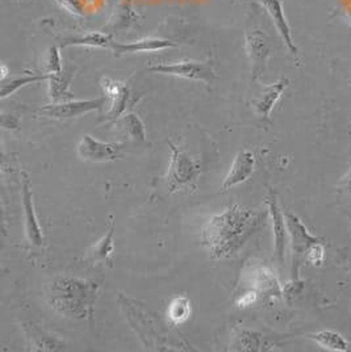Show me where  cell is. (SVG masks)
Segmentation results:
<instances>
[{
  "mask_svg": "<svg viewBox=\"0 0 351 352\" xmlns=\"http://www.w3.org/2000/svg\"><path fill=\"white\" fill-rule=\"evenodd\" d=\"M76 155L81 161L89 163L115 162L124 155V144L102 142L86 134L76 145Z\"/></svg>",
  "mask_w": 351,
  "mask_h": 352,
  "instance_id": "cell-12",
  "label": "cell"
},
{
  "mask_svg": "<svg viewBox=\"0 0 351 352\" xmlns=\"http://www.w3.org/2000/svg\"><path fill=\"white\" fill-rule=\"evenodd\" d=\"M114 43L112 37L107 32H89L81 36H73L62 38L59 46L69 47V46H86V47H105L109 49Z\"/></svg>",
  "mask_w": 351,
  "mask_h": 352,
  "instance_id": "cell-21",
  "label": "cell"
},
{
  "mask_svg": "<svg viewBox=\"0 0 351 352\" xmlns=\"http://www.w3.org/2000/svg\"><path fill=\"white\" fill-rule=\"evenodd\" d=\"M262 219L261 213L233 204L205 222L202 228L203 243L212 258H229L258 230Z\"/></svg>",
  "mask_w": 351,
  "mask_h": 352,
  "instance_id": "cell-1",
  "label": "cell"
},
{
  "mask_svg": "<svg viewBox=\"0 0 351 352\" xmlns=\"http://www.w3.org/2000/svg\"><path fill=\"white\" fill-rule=\"evenodd\" d=\"M176 43L166 40V38H160V37H145L137 41H131V43H116L114 41L111 44L109 50H112L115 57H123L128 54H140V53H157V52H163L166 49L176 47Z\"/></svg>",
  "mask_w": 351,
  "mask_h": 352,
  "instance_id": "cell-14",
  "label": "cell"
},
{
  "mask_svg": "<svg viewBox=\"0 0 351 352\" xmlns=\"http://www.w3.org/2000/svg\"><path fill=\"white\" fill-rule=\"evenodd\" d=\"M286 222L288 229V236L291 243V252H292V280H299V272L303 262H306L308 250L310 246L321 239L310 234L307 226L303 223L292 212H286Z\"/></svg>",
  "mask_w": 351,
  "mask_h": 352,
  "instance_id": "cell-7",
  "label": "cell"
},
{
  "mask_svg": "<svg viewBox=\"0 0 351 352\" xmlns=\"http://www.w3.org/2000/svg\"><path fill=\"white\" fill-rule=\"evenodd\" d=\"M255 300H257V292H249V294H244V296L238 300L237 305H238V307L245 308V307H249V305H251Z\"/></svg>",
  "mask_w": 351,
  "mask_h": 352,
  "instance_id": "cell-31",
  "label": "cell"
},
{
  "mask_svg": "<svg viewBox=\"0 0 351 352\" xmlns=\"http://www.w3.org/2000/svg\"><path fill=\"white\" fill-rule=\"evenodd\" d=\"M115 229H116V222L114 221V217H111L109 229L96 243L88 248L86 255L83 258V262L89 264H107L108 267H112L114 252H115V241H114Z\"/></svg>",
  "mask_w": 351,
  "mask_h": 352,
  "instance_id": "cell-17",
  "label": "cell"
},
{
  "mask_svg": "<svg viewBox=\"0 0 351 352\" xmlns=\"http://www.w3.org/2000/svg\"><path fill=\"white\" fill-rule=\"evenodd\" d=\"M171 147L173 155L170 161L166 183L170 191H178L182 188H193L200 176V162L189 157L186 153L179 150L171 141L167 142Z\"/></svg>",
  "mask_w": 351,
  "mask_h": 352,
  "instance_id": "cell-4",
  "label": "cell"
},
{
  "mask_svg": "<svg viewBox=\"0 0 351 352\" xmlns=\"http://www.w3.org/2000/svg\"><path fill=\"white\" fill-rule=\"evenodd\" d=\"M46 69H47V74L61 73L63 70L58 47L52 46L49 49L47 56H46Z\"/></svg>",
  "mask_w": 351,
  "mask_h": 352,
  "instance_id": "cell-28",
  "label": "cell"
},
{
  "mask_svg": "<svg viewBox=\"0 0 351 352\" xmlns=\"http://www.w3.org/2000/svg\"><path fill=\"white\" fill-rule=\"evenodd\" d=\"M307 338L316 342L320 347L326 351H349V342L346 340V338L333 330H321L319 333L308 334Z\"/></svg>",
  "mask_w": 351,
  "mask_h": 352,
  "instance_id": "cell-23",
  "label": "cell"
},
{
  "mask_svg": "<svg viewBox=\"0 0 351 352\" xmlns=\"http://www.w3.org/2000/svg\"><path fill=\"white\" fill-rule=\"evenodd\" d=\"M190 316L191 301L187 297H183V296L176 297L167 308V317L174 326L186 322L190 318Z\"/></svg>",
  "mask_w": 351,
  "mask_h": 352,
  "instance_id": "cell-27",
  "label": "cell"
},
{
  "mask_svg": "<svg viewBox=\"0 0 351 352\" xmlns=\"http://www.w3.org/2000/svg\"><path fill=\"white\" fill-rule=\"evenodd\" d=\"M254 167H255L254 154L250 150L240 151L234 158L228 175L225 176L222 182L221 190L228 191L235 186L246 182L250 176L253 175Z\"/></svg>",
  "mask_w": 351,
  "mask_h": 352,
  "instance_id": "cell-16",
  "label": "cell"
},
{
  "mask_svg": "<svg viewBox=\"0 0 351 352\" xmlns=\"http://www.w3.org/2000/svg\"><path fill=\"white\" fill-rule=\"evenodd\" d=\"M149 72L162 75H170L176 78H183L195 82H203L205 85H212L216 80V72L206 62L198 60H180L170 63H153L147 67Z\"/></svg>",
  "mask_w": 351,
  "mask_h": 352,
  "instance_id": "cell-6",
  "label": "cell"
},
{
  "mask_svg": "<svg viewBox=\"0 0 351 352\" xmlns=\"http://www.w3.org/2000/svg\"><path fill=\"white\" fill-rule=\"evenodd\" d=\"M339 187L343 188L345 191L349 192L351 195V166L349 171H348V174L342 177V180L339 183Z\"/></svg>",
  "mask_w": 351,
  "mask_h": 352,
  "instance_id": "cell-32",
  "label": "cell"
},
{
  "mask_svg": "<svg viewBox=\"0 0 351 352\" xmlns=\"http://www.w3.org/2000/svg\"><path fill=\"white\" fill-rule=\"evenodd\" d=\"M107 104L105 96L87 100H70L63 103H53L39 108L36 112L45 118L54 120H72L87 115L94 111H100Z\"/></svg>",
  "mask_w": 351,
  "mask_h": 352,
  "instance_id": "cell-10",
  "label": "cell"
},
{
  "mask_svg": "<svg viewBox=\"0 0 351 352\" xmlns=\"http://www.w3.org/2000/svg\"><path fill=\"white\" fill-rule=\"evenodd\" d=\"M325 261V248L322 245L321 241L313 243L310 246V249L308 250L307 256H306V262L312 265H321Z\"/></svg>",
  "mask_w": 351,
  "mask_h": 352,
  "instance_id": "cell-29",
  "label": "cell"
},
{
  "mask_svg": "<svg viewBox=\"0 0 351 352\" xmlns=\"http://www.w3.org/2000/svg\"><path fill=\"white\" fill-rule=\"evenodd\" d=\"M75 75V67L67 66L61 73L49 74L47 94L53 103H63L74 100V94L70 91V85Z\"/></svg>",
  "mask_w": 351,
  "mask_h": 352,
  "instance_id": "cell-19",
  "label": "cell"
},
{
  "mask_svg": "<svg viewBox=\"0 0 351 352\" xmlns=\"http://www.w3.org/2000/svg\"><path fill=\"white\" fill-rule=\"evenodd\" d=\"M251 281L254 284V288L264 294H274L280 296L281 289L279 285L278 280L275 275L267 270V268H257L253 271Z\"/></svg>",
  "mask_w": 351,
  "mask_h": 352,
  "instance_id": "cell-24",
  "label": "cell"
},
{
  "mask_svg": "<svg viewBox=\"0 0 351 352\" xmlns=\"http://www.w3.org/2000/svg\"><path fill=\"white\" fill-rule=\"evenodd\" d=\"M56 1L70 15L78 16V17L86 16V7L82 0H56Z\"/></svg>",
  "mask_w": 351,
  "mask_h": 352,
  "instance_id": "cell-30",
  "label": "cell"
},
{
  "mask_svg": "<svg viewBox=\"0 0 351 352\" xmlns=\"http://www.w3.org/2000/svg\"><path fill=\"white\" fill-rule=\"evenodd\" d=\"M350 23H351V20H350Z\"/></svg>",
  "mask_w": 351,
  "mask_h": 352,
  "instance_id": "cell-34",
  "label": "cell"
},
{
  "mask_svg": "<svg viewBox=\"0 0 351 352\" xmlns=\"http://www.w3.org/2000/svg\"><path fill=\"white\" fill-rule=\"evenodd\" d=\"M117 126V129L127 135L129 140L138 144L147 142V128L145 124L138 115L136 113H125L121 118L114 122Z\"/></svg>",
  "mask_w": 351,
  "mask_h": 352,
  "instance_id": "cell-20",
  "label": "cell"
},
{
  "mask_svg": "<svg viewBox=\"0 0 351 352\" xmlns=\"http://www.w3.org/2000/svg\"><path fill=\"white\" fill-rule=\"evenodd\" d=\"M49 79V74H25L17 78H12L10 80H3L1 85V99H6L8 96H11L12 94H15L17 89L21 87H25L32 83H39L43 80H47Z\"/></svg>",
  "mask_w": 351,
  "mask_h": 352,
  "instance_id": "cell-25",
  "label": "cell"
},
{
  "mask_svg": "<svg viewBox=\"0 0 351 352\" xmlns=\"http://www.w3.org/2000/svg\"><path fill=\"white\" fill-rule=\"evenodd\" d=\"M102 292V281L58 276L45 287L50 307L70 320H91Z\"/></svg>",
  "mask_w": 351,
  "mask_h": 352,
  "instance_id": "cell-2",
  "label": "cell"
},
{
  "mask_svg": "<svg viewBox=\"0 0 351 352\" xmlns=\"http://www.w3.org/2000/svg\"><path fill=\"white\" fill-rule=\"evenodd\" d=\"M117 301L127 321L149 351H193L189 342L174 334L142 302L123 294H120Z\"/></svg>",
  "mask_w": 351,
  "mask_h": 352,
  "instance_id": "cell-3",
  "label": "cell"
},
{
  "mask_svg": "<svg viewBox=\"0 0 351 352\" xmlns=\"http://www.w3.org/2000/svg\"><path fill=\"white\" fill-rule=\"evenodd\" d=\"M290 80L283 78L279 79L278 82L271 85H261L258 80H254L253 94L250 95L249 105L264 126H270L273 124L271 121V111L274 109L275 104L278 103L279 99L281 98L284 89L288 87Z\"/></svg>",
  "mask_w": 351,
  "mask_h": 352,
  "instance_id": "cell-5",
  "label": "cell"
},
{
  "mask_svg": "<svg viewBox=\"0 0 351 352\" xmlns=\"http://www.w3.org/2000/svg\"><path fill=\"white\" fill-rule=\"evenodd\" d=\"M23 183H21V193H23V209H24V233L25 241L30 250L43 251L45 250V236L43 229L40 226L39 219L34 212L33 204V193L30 188V180L25 173H23Z\"/></svg>",
  "mask_w": 351,
  "mask_h": 352,
  "instance_id": "cell-11",
  "label": "cell"
},
{
  "mask_svg": "<svg viewBox=\"0 0 351 352\" xmlns=\"http://www.w3.org/2000/svg\"><path fill=\"white\" fill-rule=\"evenodd\" d=\"M267 346V342L259 333L242 329L234 334L231 349L235 351H264Z\"/></svg>",
  "mask_w": 351,
  "mask_h": 352,
  "instance_id": "cell-22",
  "label": "cell"
},
{
  "mask_svg": "<svg viewBox=\"0 0 351 352\" xmlns=\"http://www.w3.org/2000/svg\"><path fill=\"white\" fill-rule=\"evenodd\" d=\"M264 201H266V206L268 208V213H270L271 223H273L275 256L278 259V263L281 265L284 263V255H286V248H287V236H288L286 216L283 214V212L279 206L278 197L274 192L268 191V193L266 195Z\"/></svg>",
  "mask_w": 351,
  "mask_h": 352,
  "instance_id": "cell-13",
  "label": "cell"
},
{
  "mask_svg": "<svg viewBox=\"0 0 351 352\" xmlns=\"http://www.w3.org/2000/svg\"><path fill=\"white\" fill-rule=\"evenodd\" d=\"M8 76V70L6 67V65L1 66V80H6V78Z\"/></svg>",
  "mask_w": 351,
  "mask_h": 352,
  "instance_id": "cell-33",
  "label": "cell"
},
{
  "mask_svg": "<svg viewBox=\"0 0 351 352\" xmlns=\"http://www.w3.org/2000/svg\"><path fill=\"white\" fill-rule=\"evenodd\" d=\"M100 86L104 96L108 102V109L103 118V122H115L116 120L125 115V111L138 102L137 95L133 92L128 85L115 80L111 78H103Z\"/></svg>",
  "mask_w": 351,
  "mask_h": 352,
  "instance_id": "cell-8",
  "label": "cell"
},
{
  "mask_svg": "<svg viewBox=\"0 0 351 352\" xmlns=\"http://www.w3.org/2000/svg\"><path fill=\"white\" fill-rule=\"evenodd\" d=\"M137 19H138V14H136L133 10L132 0H123L115 11V19L111 20L108 30H125Z\"/></svg>",
  "mask_w": 351,
  "mask_h": 352,
  "instance_id": "cell-26",
  "label": "cell"
},
{
  "mask_svg": "<svg viewBox=\"0 0 351 352\" xmlns=\"http://www.w3.org/2000/svg\"><path fill=\"white\" fill-rule=\"evenodd\" d=\"M258 1L262 4L266 12L270 16L281 41L287 46V49L296 56L297 47L293 43L292 32H291L290 24L287 21V17L284 15L281 0H258Z\"/></svg>",
  "mask_w": 351,
  "mask_h": 352,
  "instance_id": "cell-18",
  "label": "cell"
},
{
  "mask_svg": "<svg viewBox=\"0 0 351 352\" xmlns=\"http://www.w3.org/2000/svg\"><path fill=\"white\" fill-rule=\"evenodd\" d=\"M21 330L30 343V349L36 351H65L67 347L63 342L53 337L39 324L30 321H23L20 323Z\"/></svg>",
  "mask_w": 351,
  "mask_h": 352,
  "instance_id": "cell-15",
  "label": "cell"
},
{
  "mask_svg": "<svg viewBox=\"0 0 351 352\" xmlns=\"http://www.w3.org/2000/svg\"><path fill=\"white\" fill-rule=\"evenodd\" d=\"M245 50L251 66L253 80H258L273 53V43L261 28L251 27L245 30Z\"/></svg>",
  "mask_w": 351,
  "mask_h": 352,
  "instance_id": "cell-9",
  "label": "cell"
}]
</instances>
